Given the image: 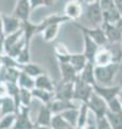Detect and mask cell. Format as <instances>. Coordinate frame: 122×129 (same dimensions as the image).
Returning a JSON list of instances; mask_svg holds the SVG:
<instances>
[{"label":"cell","mask_w":122,"mask_h":129,"mask_svg":"<svg viewBox=\"0 0 122 129\" xmlns=\"http://www.w3.org/2000/svg\"><path fill=\"white\" fill-rule=\"evenodd\" d=\"M121 63L112 62L106 66H94V75L97 85L110 86L115 80L118 71L120 70Z\"/></svg>","instance_id":"1"},{"label":"cell","mask_w":122,"mask_h":129,"mask_svg":"<svg viewBox=\"0 0 122 129\" xmlns=\"http://www.w3.org/2000/svg\"><path fill=\"white\" fill-rule=\"evenodd\" d=\"M93 86L84 82L79 76L74 82V96H73V100L78 103H87L88 100L90 99L91 95L93 94Z\"/></svg>","instance_id":"2"},{"label":"cell","mask_w":122,"mask_h":129,"mask_svg":"<svg viewBox=\"0 0 122 129\" xmlns=\"http://www.w3.org/2000/svg\"><path fill=\"white\" fill-rule=\"evenodd\" d=\"M87 106L89 108V110H90V112L93 113V115L95 116V118L104 117L108 111L107 102L94 91L91 95L90 99L88 100Z\"/></svg>","instance_id":"3"},{"label":"cell","mask_w":122,"mask_h":129,"mask_svg":"<svg viewBox=\"0 0 122 129\" xmlns=\"http://www.w3.org/2000/svg\"><path fill=\"white\" fill-rule=\"evenodd\" d=\"M34 122L30 117V107L20 106L16 113L15 124L12 129H34Z\"/></svg>","instance_id":"4"},{"label":"cell","mask_w":122,"mask_h":129,"mask_svg":"<svg viewBox=\"0 0 122 129\" xmlns=\"http://www.w3.org/2000/svg\"><path fill=\"white\" fill-rule=\"evenodd\" d=\"M74 26L77 27L80 30V32H85L86 35H88L93 41L96 42L100 46H104L105 44L107 43L106 37H105V34L103 29H102L101 26H96V27H86L81 24H77L76 22L73 23Z\"/></svg>","instance_id":"5"},{"label":"cell","mask_w":122,"mask_h":129,"mask_svg":"<svg viewBox=\"0 0 122 129\" xmlns=\"http://www.w3.org/2000/svg\"><path fill=\"white\" fill-rule=\"evenodd\" d=\"M86 18L90 22L92 27L101 26L103 24V12L99 2L86 5Z\"/></svg>","instance_id":"6"},{"label":"cell","mask_w":122,"mask_h":129,"mask_svg":"<svg viewBox=\"0 0 122 129\" xmlns=\"http://www.w3.org/2000/svg\"><path fill=\"white\" fill-rule=\"evenodd\" d=\"M84 13V7L79 0H70L64 6V15L70 19V22H75L81 17Z\"/></svg>","instance_id":"7"},{"label":"cell","mask_w":122,"mask_h":129,"mask_svg":"<svg viewBox=\"0 0 122 129\" xmlns=\"http://www.w3.org/2000/svg\"><path fill=\"white\" fill-rule=\"evenodd\" d=\"M94 92H96L99 96H101L106 102H109L113 98H117L119 96V92L121 90L120 85H110V86H102L95 84L93 86Z\"/></svg>","instance_id":"8"},{"label":"cell","mask_w":122,"mask_h":129,"mask_svg":"<svg viewBox=\"0 0 122 129\" xmlns=\"http://www.w3.org/2000/svg\"><path fill=\"white\" fill-rule=\"evenodd\" d=\"M74 96V82H60L55 89V99L73 100Z\"/></svg>","instance_id":"9"},{"label":"cell","mask_w":122,"mask_h":129,"mask_svg":"<svg viewBox=\"0 0 122 129\" xmlns=\"http://www.w3.org/2000/svg\"><path fill=\"white\" fill-rule=\"evenodd\" d=\"M78 102L74 101V100H58L54 99L52 101L48 104V107L50 108L52 114H60L67 110H71V109H78L79 108Z\"/></svg>","instance_id":"10"},{"label":"cell","mask_w":122,"mask_h":129,"mask_svg":"<svg viewBox=\"0 0 122 129\" xmlns=\"http://www.w3.org/2000/svg\"><path fill=\"white\" fill-rule=\"evenodd\" d=\"M81 35H83V40H84V52H83V54L85 55V57L87 58L88 61L93 62L94 61V57H95L96 52L99 51V48L101 46L96 42L93 41V40L89 37L88 35L85 34V32H81Z\"/></svg>","instance_id":"11"},{"label":"cell","mask_w":122,"mask_h":129,"mask_svg":"<svg viewBox=\"0 0 122 129\" xmlns=\"http://www.w3.org/2000/svg\"><path fill=\"white\" fill-rule=\"evenodd\" d=\"M101 27L105 34L107 43H121L122 34L115 24H109L106 22H103Z\"/></svg>","instance_id":"12"},{"label":"cell","mask_w":122,"mask_h":129,"mask_svg":"<svg viewBox=\"0 0 122 129\" xmlns=\"http://www.w3.org/2000/svg\"><path fill=\"white\" fill-rule=\"evenodd\" d=\"M31 7L29 0H17L13 11V15L17 17L20 22L28 21L31 13Z\"/></svg>","instance_id":"13"},{"label":"cell","mask_w":122,"mask_h":129,"mask_svg":"<svg viewBox=\"0 0 122 129\" xmlns=\"http://www.w3.org/2000/svg\"><path fill=\"white\" fill-rule=\"evenodd\" d=\"M2 23H3V34L10 35L13 32L22 29L23 23L19 21L17 17L12 14V15H6L2 14Z\"/></svg>","instance_id":"14"},{"label":"cell","mask_w":122,"mask_h":129,"mask_svg":"<svg viewBox=\"0 0 122 129\" xmlns=\"http://www.w3.org/2000/svg\"><path fill=\"white\" fill-rule=\"evenodd\" d=\"M52 116H54V114H52L50 108L48 107V104H41L34 125H39V126H50Z\"/></svg>","instance_id":"15"},{"label":"cell","mask_w":122,"mask_h":129,"mask_svg":"<svg viewBox=\"0 0 122 129\" xmlns=\"http://www.w3.org/2000/svg\"><path fill=\"white\" fill-rule=\"evenodd\" d=\"M94 66H106V64L112 63L113 58L110 50L107 46H102L96 52L95 57H94Z\"/></svg>","instance_id":"16"},{"label":"cell","mask_w":122,"mask_h":129,"mask_svg":"<svg viewBox=\"0 0 122 129\" xmlns=\"http://www.w3.org/2000/svg\"><path fill=\"white\" fill-rule=\"evenodd\" d=\"M61 82H75V80L78 76V72L75 70V68L70 62L59 63Z\"/></svg>","instance_id":"17"},{"label":"cell","mask_w":122,"mask_h":129,"mask_svg":"<svg viewBox=\"0 0 122 129\" xmlns=\"http://www.w3.org/2000/svg\"><path fill=\"white\" fill-rule=\"evenodd\" d=\"M22 23H23L22 28H23V31H24V38H25V41H26V45L30 46L32 38H33L35 35L39 34L38 32V24L32 23L30 19L22 22Z\"/></svg>","instance_id":"18"},{"label":"cell","mask_w":122,"mask_h":129,"mask_svg":"<svg viewBox=\"0 0 122 129\" xmlns=\"http://www.w3.org/2000/svg\"><path fill=\"white\" fill-rule=\"evenodd\" d=\"M35 87L41 88L44 90H48L51 92H55L56 85L54 83V81L51 80V78L47 73L41 74L38 78H35Z\"/></svg>","instance_id":"19"},{"label":"cell","mask_w":122,"mask_h":129,"mask_svg":"<svg viewBox=\"0 0 122 129\" xmlns=\"http://www.w3.org/2000/svg\"><path fill=\"white\" fill-rule=\"evenodd\" d=\"M31 94L33 99H36L42 103V104H49L52 100L55 99V92L48 91V90H44L41 88H36L34 87L31 90Z\"/></svg>","instance_id":"20"},{"label":"cell","mask_w":122,"mask_h":129,"mask_svg":"<svg viewBox=\"0 0 122 129\" xmlns=\"http://www.w3.org/2000/svg\"><path fill=\"white\" fill-rule=\"evenodd\" d=\"M78 76L84 81V82L94 86L96 84L95 75H94V63L88 61L87 64L85 66V68L83 69V71L78 74Z\"/></svg>","instance_id":"21"},{"label":"cell","mask_w":122,"mask_h":129,"mask_svg":"<svg viewBox=\"0 0 122 129\" xmlns=\"http://www.w3.org/2000/svg\"><path fill=\"white\" fill-rule=\"evenodd\" d=\"M17 113V107L15 104L14 99L10 96H7L1 99V104H0V115H8Z\"/></svg>","instance_id":"22"},{"label":"cell","mask_w":122,"mask_h":129,"mask_svg":"<svg viewBox=\"0 0 122 129\" xmlns=\"http://www.w3.org/2000/svg\"><path fill=\"white\" fill-rule=\"evenodd\" d=\"M56 58L58 60L59 63H66V62H70V58H71V54L70 51L68 50V47L64 45L63 43H57L54 48Z\"/></svg>","instance_id":"23"},{"label":"cell","mask_w":122,"mask_h":129,"mask_svg":"<svg viewBox=\"0 0 122 129\" xmlns=\"http://www.w3.org/2000/svg\"><path fill=\"white\" fill-rule=\"evenodd\" d=\"M20 70H22L23 72H25V73H27L28 75L34 78V79L38 78V76L41 75V74L46 73L45 70H44L40 64L31 62V61L28 62V63H25V64H22V66H20Z\"/></svg>","instance_id":"24"},{"label":"cell","mask_w":122,"mask_h":129,"mask_svg":"<svg viewBox=\"0 0 122 129\" xmlns=\"http://www.w3.org/2000/svg\"><path fill=\"white\" fill-rule=\"evenodd\" d=\"M60 25L61 24H51V25L47 26L41 34L44 42H51L57 38V36L59 34V29H60Z\"/></svg>","instance_id":"25"},{"label":"cell","mask_w":122,"mask_h":129,"mask_svg":"<svg viewBox=\"0 0 122 129\" xmlns=\"http://www.w3.org/2000/svg\"><path fill=\"white\" fill-rule=\"evenodd\" d=\"M23 36H24L23 28L22 29H19V30H17V31L13 32V34L5 36V54L14 45L16 42H18L19 40L23 38Z\"/></svg>","instance_id":"26"},{"label":"cell","mask_w":122,"mask_h":129,"mask_svg":"<svg viewBox=\"0 0 122 129\" xmlns=\"http://www.w3.org/2000/svg\"><path fill=\"white\" fill-rule=\"evenodd\" d=\"M87 62H88V60H87L86 57H85V55L83 53H80V54H71L70 63L75 68V70L78 72V74L83 71V69L87 64Z\"/></svg>","instance_id":"27"},{"label":"cell","mask_w":122,"mask_h":129,"mask_svg":"<svg viewBox=\"0 0 122 129\" xmlns=\"http://www.w3.org/2000/svg\"><path fill=\"white\" fill-rule=\"evenodd\" d=\"M89 115H90V110L87 106V103H80L78 108V118H77V125L76 127H83L87 125Z\"/></svg>","instance_id":"28"},{"label":"cell","mask_w":122,"mask_h":129,"mask_svg":"<svg viewBox=\"0 0 122 129\" xmlns=\"http://www.w3.org/2000/svg\"><path fill=\"white\" fill-rule=\"evenodd\" d=\"M17 84L20 88H26V89L32 90L35 87V79L22 71L20 72L19 78H18Z\"/></svg>","instance_id":"29"},{"label":"cell","mask_w":122,"mask_h":129,"mask_svg":"<svg viewBox=\"0 0 122 129\" xmlns=\"http://www.w3.org/2000/svg\"><path fill=\"white\" fill-rule=\"evenodd\" d=\"M50 128L51 129H74L75 127H73L72 125L69 124L60 114H55L52 116Z\"/></svg>","instance_id":"30"},{"label":"cell","mask_w":122,"mask_h":129,"mask_svg":"<svg viewBox=\"0 0 122 129\" xmlns=\"http://www.w3.org/2000/svg\"><path fill=\"white\" fill-rule=\"evenodd\" d=\"M121 17L122 16L119 13V11L117 10L116 7L103 12V21L109 24H117Z\"/></svg>","instance_id":"31"},{"label":"cell","mask_w":122,"mask_h":129,"mask_svg":"<svg viewBox=\"0 0 122 129\" xmlns=\"http://www.w3.org/2000/svg\"><path fill=\"white\" fill-rule=\"evenodd\" d=\"M106 118L108 119L109 124L112 129H122V112L120 113H112L107 111Z\"/></svg>","instance_id":"32"},{"label":"cell","mask_w":122,"mask_h":129,"mask_svg":"<svg viewBox=\"0 0 122 129\" xmlns=\"http://www.w3.org/2000/svg\"><path fill=\"white\" fill-rule=\"evenodd\" d=\"M60 115L67 120V122L72 125L73 127H76L77 125V118H78V109H71V110H67L62 113H60Z\"/></svg>","instance_id":"33"},{"label":"cell","mask_w":122,"mask_h":129,"mask_svg":"<svg viewBox=\"0 0 122 129\" xmlns=\"http://www.w3.org/2000/svg\"><path fill=\"white\" fill-rule=\"evenodd\" d=\"M32 100H33V97H32L31 90L26 89V88H20V90H19L20 106H23V107H30Z\"/></svg>","instance_id":"34"},{"label":"cell","mask_w":122,"mask_h":129,"mask_svg":"<svg viewBox=\"0 0 122 129\" xmlns=\"http://www.w3.org/2000/svg\"><path fill=\"white\" fill-rule=\"evenodd\" d=\"M16 119V114H8L3 115L0 118V129H12L15 124Z\"/></svg>","instance_id":"35"},{"label":"cell","mask_w":122,"mask_h":129,"mask_svg":"<svg viewBox=\"0 0 122 129\" xmlns=\"http://www.w3.org/2000/svg\"><path fill=\"white\" fill-rule=\"evenodd\" d=\"M25 45H26V41H25V38H24V36H23V38L20 39L18 42H16L14 45L7 52L6 54L9 55V56H11V57L17 58V56L19 55V53L22 52V50L24 48V46H25Z\"/></svg>","instance_id":"36"},{"label":"cell","mask_w":122,"mask_h":129,"mask_svg":"<svg viewBox=\"0 0 122 129\" xmlns=\"http://www.w3.org/2000/svg\"><path fill=\"white\" fill-rule=\"evenodd\" d=\"M1 63H2V66L6 68H19L20 69V66H22V64L16 60V58L11 57V56L7 55V54L1 55Z\"/></svg>","instance_id":"37"},{"label":"cell","mask_w":122,"mask_h":129,"mask_svg":"<svg viewBox=\"0 0 122 129\" xmlns=\"http://www.w3.org/2000/svg\"><path fill=\"white\" fill-rule=\"evenodd\" d=\"M16 60L20 63V64H25L31 61V57H30V46L25 45L24 48L22 50V52L19 53V55L17 56Z\"/></svg>","instance_id":"38"},{"label":"cell","mask_w":122,"mask_h":129,"mask_svg":"<svg viewBox=\"0 0 122 129\" xmlns=\"http://www.w3.org/2000/svg\"><path fill=\"white\" fill-rule=\"evenodd\" d=\"M107 108H108V111L112 112V113H120V112H122V106H121V101H120L119 97L113 98L109 102H107Z\"/></svg>","instance_id":"39"},{"label":"cell","mask_w":122,"mask_h":129,"mask_svg":"<svg viewBox=\"0 0 122 129\" xmlns=\"http://www.w3.org/2000/svg\"><path fill=\"white\" fill-rule=\"evenodd\" d=\"M31 10L33 11L34 9L39 7H50L54 5L55 0H29Z\"/></svg>","instance_id":"40"},{"label":"cell","mask_w":122,"mask_h":129,"mask_svg":"<svg viewBox=\"0 0 122 129\" xmlns=\"http://www.w3.org/2000/svg\"><path fill=\"white\" fill-rule=\"evenodd\" d=\"M96 129H112L106 116L101 118H96Z\"/></svg>","instance_id":"41"},{"label":"cell","mask_w":122,"mask_h":129,"mask_svg":"<svg viewBox=\"0 0 122 129\" xmlns=\"http://www.w3.org/2000/svg\"><path fill=\"white\" fill-rule=\"evenodd\" d=\"M8 96V87L7 83L5 82H0V98H5Z\"/></svg>","instance_id":"42"},{"label":"cell","mask_w":122,"mask_h":129,"mask_svg":"<svg viewBox=\"0 0 122 129\" xmlns=\"http://www.w3.org/2000/svg\"><path fill=\"white\" fill-rule=\"evenodd\" d=\"M5 54V36H0V55Z\"/></svg>","instance_id":"43"},{"label":"cell","mask_w":122,"mask_h":129,"mask_svg":"<svg viewBox=\"0 0 122 129\" xmlns=\"http://www.w3.org/2000/svg\"><path fill=\"white\" fill-rule=\"evenodd\" d=\"M113 3H115V7L122 16V0H113Z\"/></svg>","instance_id":"44"},{"label":"cell","mask_w":122,"mask_h":129,"mask_svg":"<svg viewBox=\"0 0 122 129\" xmlns=\"http://www.w3.org/2000/svg\"><path fill=\"white\" fill-rule=\"evenodd\" d=\"M0 36H5L3 34V23H2V14L0 13Z\"/></svg>","instance_id":"45"},{"label":"cell","mask_w":122,"mask_h":129,"mask_svg":"<svg viewBox=\"0 0 122 129\" xmlns=\"http://www.w3.org/2000/svg\"><path fill=\"white\" fill-rule=\"evenodd\" d=\"M115 25L118 27V29H119L121 31V34H122V17L119 19V22H118L117 24H115Z\"/></svg>","instance_id":"46"},{"label":"cell","mask_w":122,"mask_h":129,"mask_svg":"<svg viewBox=\"0 0 122 129\" xmlns=\"http://www.w3.org/2000/svg\"><path fill=\"white\" fill-rule=\"evenodd\" d=\"M100 0H84L85 5H91V3H95V2H99Z\"/></svg>","instance_id":"47"},{"label":"cell","mask_w":122,"mask_h":129,"mask_svg":"<svg viewBox=\"0 0 122 129\" xmlns=\"http://www.w3.org/2000/svg\"><path fill=\"white\" fill-rule=\"evenodd\" d=\"M34 129H51L50 126H39V125H35Z\"/></svg>","instance_id":"48"},{"label":"cell","mask_w":122,"mask_h":129,"mask_svg":"<svg viewBox=\"0 0 122 129\" xmlns=\"http://www.w3.org/2000/svg\"><path fill=\"white\" fill-rule=\"evenodd\" d=\"M118 97H119L120 100H122V88H121V90H120V92H119V96H118Z\"/></svg>","instance_id":"49"},{"label":"cell","mask_w":122,"mask_h":129,"mask_svg":"<svg viewBox=\"0 0 122 129\" xmlns=\"http://www.w3.org/2000/svg\"><path fill=\"white\" fill-rule=\"evenodd\" d=\"M1 67H2V63H1V55H0V69H1Z\"/></svg>","instance_id":"50"},{"label":"cell","mask_w":122,"mask_h":129,"mask_svg":"<svg viewBox=\"0 0 122 129\" xmlns=\"http://www.w3.org/2000/svg\"><path fill=\"white\" fill-rule=\"evenodd\" d=\"M74 129H84V128L83 127H75Z\"/></svg>","instance_id":"51"},{"label":"cell","mask_w":122,"mask_h":129,"mask_svg":"<svg viewBox=\"0 0 122 129\" xmlns=\"http://www.w3.org/2000/svg\"><path fill=\"white\" fill-rule=\"evenodd\" d=\"M0 104H1V98H0Z\"/></svg>","instance_id":"52"},{"label":"cell","mask_w":122,"mask_h":129,"mask_svg":"<svg viewBox=\"0 0 122 129\" xmlns=\"http://www.w3.org/2000/svg\"><path fill=\"white\" fill-rule=\"evenodd\" d=\"M120 101H121V106H122V100H120Z\"/></svg>","instance_id":"53"},{"label":"cell","mask_w":122,"mask_h":129,"mask_svg":"<svg viewBox=\"0 0 122 129\" xmlns=\"http://www.w3.org/2000/svg\"><path fill=\"white\" fill-rule=\"evenodd\" d=\"M121 46H122V41H121Z\"/></svg>","instance_id":"54"},{"label":"cell","mask_w":122,"mask_h":129,"mask_svg":"<svg viewBox=\"0 0 122 129\" xmlns=\"http://www.w3.org/2000/svg\"><path fill=\"white\" fill-rule=\"evenodd\" d=\"M0 118H1V115H0Z\"/></svg>","instance_id":"55"}]
</instances>
